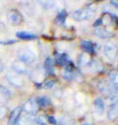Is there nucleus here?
Here are the masks:
<instances>
[{
    "mask_svg": "<svg viewBox=\"0 0 118 125\" xmlns=\"http://www.w3.org/2000/svg\"><path fill=\"white\" fill-rule=\"evenodd\" d=\"M18 57L24 63H32L36 60V56L33 51L28 47H22L18 51Z\"/></svg>",
    "mask_w": 118,
    "mask_h": 125,
    "instance_id": "nucleus-1",
    "label": "nucleus"
},
{
    "mask_svg": "<svg viewBox=\"0 0 118 125\" xmlns=\"http://www.w3.org/2000/svg\"><path fill=\"white\" fill-rule=\"evenodd\" d=\"M95 15V11H91L88 8H81L74 11L72 13L73 19L76 21H82L92 18Z\"/></svg>",
    "mask_w": 118,
    "mask_h": 125,
    "instance_id": "nucleus-2",
    "label": "nucleus"
},
{
    "mask_svg": "<svg viewBox=\"0 0 118 125\" xmlns=\"http://www.w3.org/2000/svg\"><path fill=\"white\" fill-rule=\"evenodd\" d=\"M39 106H37L36 101L34 99H29L25 102L22 108V111H24L25 113L30 115H35L37 112H38Z\"/></svg>",
    "mask_w": 118,
    "mask_h": 125,
    "instance_id": "nucleus-3",
    "label": "nucleus"
},
{
    "mask_svg": "<svg viewBox=\"0 0 118 125\" xmlns=\"http://www.w3.org/2000/svg\"><path fill=\"white\" fill-rule=\"evenodd\" d=\"M7 80L10 84H11L12 86L16 87V88H20L24 84V81L21 78V76L18 74L15 73V72H9V73H7Z\"/></svg>",
    "mask_w": 118,
    "mask_h": 125,
    "instance_id": "nucleus-4",
    "label": "nucleus"
},
{
    "mask_svg": "<svg viewBox=\"0 0 118 125\" xmlns=\"http://www.w3.org/2000/svg\"><path fill=\"white\" fill-rule=\"evenodd\" d=\"M7 20L13 25H18L23 21V16L19 11L16 9H12L9 11L7 14Z\"/></svg>",
    "mask_w": 118,
    "mask_h": 125,
    "instance_id": "nucleus-5",
    "label": "nucleus"
},
{
    "mask_svg": "<svg viewBox=\"0 0 118 125\" xmlns=\"http://www.w3.org/2000/svg\"><path fill=\"white\" fill-rule=\"evenodd\" d=\"M98 86H99L100 90L103 94L106 95V96H111L112 97H114L113 94H112V89H114V88H113V86H112L111 84H109L108 81H100ZM115 90H116V89H115Z\"/></svg>",
    "mask_w": 118,
    "mask_h": 125,
    "instance_id": "nucleus-6",
    "label": "nucleus"
},
{
    "mask_svg": "<svg viewBox=\"0 0 118 125\" xmlns=\"http://www.w3.org/2000/svg\"><path fill=\"white\" fill-rule=\"evenodd\" d=\"M104 53L109 59H114L117 55L116 44L112 42H108L104 46Z\"/></svg>",
    "mask_w": 118,
    "mask_h": 125,
    "instance_id": "nucleus-7",
    "label": "nucleus"
},
{
    "mask_svg": "<svg viewBox=\"0 0 118 125\" xmlns=\"http://www.w3.org/2000/svg\"><path fill=\"white\" fill-rule=\"evenodd\" d=\"M21 112H22V108L20 106L15 108L11 111V115H10L8 119V125H18L19 119L21 115Z\"/></svg>",
    "mask_w": 118,
    "mask_h": 125,
    "instance_id": "nucleus-8",
    "label": "nucleus"
},
{
    "mask_svg": "<svg viewBox=\"0 0 118 125\" xmlns=\"http://www.w3.org/2000/svg\"><path fill=\"white\" fill-rule=\"evenodd\" d=\"M12 68H13L15 73L18 75H24L27 73V67L24 62L19 60H16L12 63Z\"/></svg>",
    "mask_w": 118,
    "mask_h": 125,
    "instance_id": "nucleus-9",
    "label": "nucleus"
},
{
    "mask_svg": "<svg viewBox=\"0 0 118 125\" xmlns=\"http://www.w3.org/2000/svg\"><path fill=\"white\" fill-rule=\"evenodd\" d=\"M66 70L64 72V75H63V77L65 80L66 81H71L74 80V75H75V72H74V63L70 60L69 62L67 63L66 65Z\"/></svg>",
    "mask_w": 118,
    "mask_h": 125,
    "instance_id": "nucleus-10",
    "label": "nucleus"
},
{
    "mask_svg": "<svg viewBox=\"0 0 118 125\" xmlns=\"http://www.w3.org/2000/svg\"><path fill=\"white\" fill-rule=\"evenodd\" d=\"M95 34L100 38H110L114 36V33L112 31L103 27H97L95 30Z\"/></svg>",
    "mask_w": 118,
    "mask_h": 125,
    "instance_id": "nucleus-11",
    "label": "nucleus"
},
{
    "mask_svg": "<svg viewBox=\"0 0 118 125\" xmlns=\"http://www.w3.org/2000/svg\"><path fill=\"white\" fill-rule=\"evenodd\" d=\"M118 116V107L117 103H112L108 111V119L111 121H114Z\"/></svg>",
    "mask_w": 118,
    "mask_h": 125,
    "instance_id": "nucleus-12",
    "label": "nucleus"
},
{
    "mask_svg": "<svg viewBox=\"0 0 118 125\" xmlns=\"http://www.w3.org/2000/svg\"><path fill=\"white\" fill-rule=\"evenodd\" d=\"M81 46H82V50H83V51L87 54H91L95 52V46H94V44L92 42L86 41V40L82 41Z\"/></svg>",
    "mask_w": 118,
    "mask_h": 125,
    "instance_id": "nucleus-13",
    "label": "nucleus"
},
{
    "mask_svg": "<svg viewBox=\"0 0 118 125\" xmlns=\"http://www.w3.org/2000/svg\"><path fill=\"white\" fill-rule=\"evenodd\" d=\"M55 61L56 63L60 66H66L69 62L70 59L66 54H57L55 56Z\"/></svg>",
    "mask_w": 118,
    "mask_h": 125,
    "instance_id": "nucleus-14",
    "label": "nucleus"
},
{
    "mask_svg": "<svg viewBox=\"0 0 118 125\" xmlns=\"http://www.w3.org/2000/svg\"><path fill=\"white\" fill-rule=\"evenodd\" d=\"M35 101L39 107H47L51 105V99L47 96L38 97L36 99H35Z\"/></svg>",
    "mask_w": 118,
    "mask_h": 125,
    "instance_id": "nucleus-15",
    "label": "nucleus"
},
{
    "mask_svg": "<svg viewBox=\"0 0 118 125\" xmlns=\"http://www.w3.org/2000/svg\"><path fill=\"white\" fill-rule=\"evenodd\" d=\"M16 37L22 40H34L37 38V36L36 34L32 33V32H26V31L18 32L16 33Z\"/></svg>",
    "mask_w": 118,
    "mask_h": 125,
    "instance_id": "nucleus-16",
    "label": "nucleus"
},
{
    "mask_svg": "<svg viewBox=\"0 0 118 125\" xmlns=\"http://www.w3.org/2000/svg\"><path fill=\"white\" fill-rule=\"evenodd\" d=\"M94 106L96 111L100 114H103L105 109V102L102 98L97 97L94 102Z\"/></svg>",
    "mask_w": 118,
    "mask_h": 125,
    "instance_id": "nucleus-17",
    "label": "nucleus"
},
{
    "mask_svg": "<svg viewBox=\"0 0 118 125\" xmlns=\"http://www.w3.org/2000/svg\"><path fill=\"white\" fill-rule=\"evenodd\" d=\"M33 121H34V116L27 115H25V116L19 118L18 124L19 125H32Z\"/></svg>",
    "mask_w": 118,
    "mask_h": 125,
    "instance_id": "nucleus-18",
    "label": "nucleus"
},
{
    "mask_svg": "<svg viewBox=\"0 0 118 125\" xmlns=\"http://www.w3.org/2000/svg\"><path fill=\"white\" fill-rule=\"evenodd\" d=\"M45 68L47 73L49 74H53L54 72V62L53 59L50 57H47L45 61Z\"/></svg>",
    "mask_w": 118,
    "mask_h": 125,
    "instance_id": "nucleus-19",
    "label": "nucleus"
},
{
    "mask_svg": "<svg viewBox=\"0 0 118 125\" xmlns=\"http://www.w3.org/2000/svg\"><path fill=\"white\" fill-rule=\"evenodd\" d=\"M109 78L111 81L112 85L113 86V88L117 90V84H118V74L116 71H112L109 72Z\"/></svg>",
    "mask_w": 118,
    "mask_h": 125,
    "instance_id": "nucleus-20",
    "label": "nucleus"
},
{
    "mask_svg": "<svg viewBox=\"0 0 118 125\" xmlns=\"http://www.w3.org/2000/svg\"><path fill=\"white\" fill-rule=\"evenodd\" d=\"M66 17H67V11L66 10H62L59 12V14L57 15V16L56 17V22L58 24H64L65 21H66Z\"/></svg>",
    "mask_w": 118,
    "mask_h": 125,
    "instance_id": "nucleus-21",
    "label": "nucleus"
},
{
    "mask_svg": "<svg viewBox=\"0 0 118 125\" xmlns=\"http://www.w3.org/2000/svg\"><path fill=\"white\" fill-rule=\"evenodd\" d=\"M87 66H89L90 67H91V70H93L94 72H99L103 69L102 65L100 64L98 61H95V60L90 61L88 62V64H87Z\"/></svg>",
    "mask_w": 118,
    "mask_h": 125,
    "instance_id": "nucleus-22",
    "label": "nucleus"
},
{
    "mask_svg": "<svg viewBox=\"0 0 118 125\" xmlns=\"http://www.w3.org/2000/svg\"><path fill=\"white\" fill-rule=\"evenodd\" d=\"M79 65L80 66H86V65L88 64V62H90L88 55L86 53H82L79 56Z\"/></svg>",
    "mask_w": 118,
    "mask_h": 125,
    "instance_id": "nucleus-23",
    "label": "nucleus"
},
{
    "mask_svg": "<svg viewBox=\"0 0 118 125\" xmlns=\"http://www.w3.org/2000/svg\"><path fill=\"white\" fill-rule=\"evenodd\" d=\"M0 94L5 97L6 98H9V97H11V91H10L7 87H5L3 85H0Z\"/></svg>",
    "mask_w": 118,
    "mask_h": 125,
    "instance_id": "nucleus-24",
    "label": "nucleus"
},
{
    "mask_svg": "<svg viewBox=\"0 0 118 125\" xmlns=\"http://www.w3.org/2000/svg\"><path fill=\"white\" fill-rule=\"evenodd\" d=\"M7 108L4 106H0V120L2 119H4L7 116Z\"/></svg>",
    "mask_w": 118,
    "mask_h": 125,
    "instance_id": "nucleus-25",
    "label": "nucleus"
},
{
    "mask_svg": "<svg viewBox=\"0 0 118 125\" xmlns=\"http://www.w3.org/2000/svg\"><path fill=\"white\" fill-rule=\"evenodd\" d=\"M42 6H43L45 8H51V7L54 5V2L53 1H43V2H40Z\"/></svg>",
    "mask_w": 118,
    "mask_h": 125,
    "instance_id": "nucleus-26",
    "label": "nucleus"
},
{
    "mask_svg": "<svg viewBox=\"0 0 118 125\" xmlns=\"http://www.w3.org/2000/svg\"><path fill=\"white\" fill-rule=\"evenodd\" d=\"M56 84V81H47L45 84V89H52L53 87Z\"/></svg>",
    "mask_w": 118,
    "mask_h": 125,
    "instance_id": "nucleus-27",
    "label": "nucleus"
},
{
    "mask_svg": "<svg viewBox=\"0 0 118 125\" xmlns=\"http://www.w3.org/2000/svg\"><path fill=\"white\" fill-rule=\"evenodd\" d=\"M37 125H46V119L44 116H40L36 120Z\"/></svg>",
    "mask_w": 118,
    "mask_h": 125,
    "instance_id": "nucleus-28",
    "label": "nucleus"
},
{
    "mask_svg": "<svg viewBox=\"0 0 118 125\" xmlns=\"http://www.w3.org/2000/svg\"><path fill=\"white\" fill-rule=\"evenodd\" d=\"M17 41L16 40H11V39H10V40H7V41H1L0 42V44H2V45H4V46H10V45H12V44H15V43H16Z\"/></svg>",
    "mask_w": 118,
    "mask_h": 125,
    "instance_id": "nucleus-29",
    "label": "nucleus"
},
{
    "mask_svg": "<svg viewBox=\"0 0 118 125\" xmlns=\"http://www.w3.org/2000/svg\"><path fill=\"white\" fill-rule=\"evenodd\" d=\"M48 121H49V124H51L53 125L57 124V119H55L54 116H49L48 117Z\"/></svg>",
    "mask_w": 118,
    "mask_h": 125,
    "instance_id": "nucleus-30",
    "label": "nucleus"
},
{
    "mask_svg": "<svg viewBox=\"0 0 118 125\" xmlns=\"http://www.w3.org/2000/svg\"><path fill=\"white\" fill-rule=\"evenodd\" d=\"M102 24H103V20L102 19H98L97 21L94 23V26L97 28V27H100Z\"/></svg>",
    "mask_w": 118,
    "mask_h": 125,
    "instance_id": "nucleus-31",
    "label": "nucleus"
},
{
    "mask_svg": "<svg viewBox=\"0 0 118 125\" xmlns=\"http://www.w3.org/2000/svg\"><path fill=\"white\" fill-rule=\"evenodd\" d=\"M110 3H111L112 5H113L114 7H116V8H117V7H118V2H117V1H114V0H112V1L110 2Z\"/></svg>",
    "mask_w": 118,
    "mask_h": 125,
    "instance_id": "nucleus-32",
    "label": "nucleus"
},
{
    "mask_svg": "<svg viewBox=\"0 0 118 125\" xmlns=\"http://www.w3.org/2000/svg\"><path fill=\"white\" fill-rule=\"evenodd\" d=\"M2 70H3V63H2V60L0 59V72H1Z\"/></svg>",
    "mask_w": 118,
    "mask_h": 125,
    "instance_id": "nucleus-33",
    "label": "nucleus"
},
{
    "mask_svg": "<svg viewBox=\"0 0 118 125\" xmlns=\"http://www.w3.org/2000/svg\"><path fill=\"white\" fill-rule=\"evenodd\" d=\"M3 26H4L3 23H2V22L0 21V29H2V28H3Z\"/></svg>",
    "mask_w": 118,
    "mask_h": 125,
    "instance_id": "nucleus-34",
    "label": "nucleus"
},
{
    "mask_svg": "<svg viewBox=\"0 0 118 125\" xmlns=\"http://www.w3.org/2000/svg\"><path fill=\"white\" fill-rule=\"evenodd\" d=\"M82 125H94V124H92V123H84L83 124H82Z\"/></svg>",
    "mask_w": 118,
    "mask_h": 125,
    "instance_id": "nucleus-35",
    "label": "nucleus"
}]
</instances>
